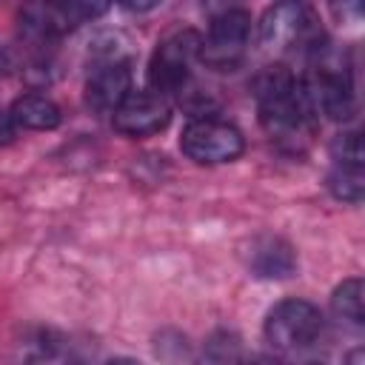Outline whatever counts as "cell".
<instances>
[{
    "label": "cell",
    "instance_id": "9c48e42d",
    "mask_svg": "<svg viewBox=\"0 0 365 365\" xmlns=\"http://www.w3.org/2000/svg\"><path fill=\"white\" fill-rule=\"evenodd\" d=\"M111 123L125 137H151L171 123V103L148 88H131L111 114Z\"/></svg>",
    "mask_w": 365,
    "mask_h": 365
},
{
    "label": "cell",
    "instance_id": "44dd1931",
    "mask_svg": "<svg viewBox=\"0 0 365 365\" xmlns=\"http://www.w3.org/2000/svg\"><path fill=\"white\" fill-rule=\"evenodd\" d=\"M308 365H322V362H308Z\"/></svg>",
    "mask_w": 365,
    "mask_h": 365
},
{
    "label": "cell",
    "instance_id": "52a82bcc",
    "mask_svg": "<svg viewBox=\"0 0 365 365\" xmlns=\"http://www.w3.org/2000/svg\"><path fill=\"white\" fill-rule=\"evenodd\" d=\"M180 148L188 160L200 165H222L242 154L245 140H242V131L228 120L214 114H200L185 123Z\"/></svg>",
    "mask_w": 365,
    "mask_h": 365
},
{
    "label": "cell",
    "instance_id": "ba28073f",
    "mask_svg": "<svg viewBox=\"0 0 365 365\" xmlns=\"http://www.w3.org/2000/svg\"><path fill=\"white\" fill-rule=\"evenodd\" d=\"M108 6L103 3H48V6H26L20 11V26L29 37L48 40L57 34H66L77 29L80 23H88L100 17Z\"/></svg>",
    "mask_w": 365,
    "mask_h": 365
},
{
    "label": "cell",
    "instance_id": "30bf717a",
    "mask_svg": "<svg viewBox=\"0 0 365 365\" xmlns=\"http://www.w3.org/2000/svg\"><path fill=\"white\" fill-rule=\"evenodd\" d=\"M128 94H131L128 60H106L86 80V106L97 114H114Z\"/></svg>",
    "mask_w": 365,
    "mask_h": 365
},
{
    "label": "cell",
    "instance_id": "ffe728a7",
    "mask_svg": "<svg viewBox=\"0 0 365 365\" xmlns=\"http://www.w3.org/2000/svg\"><path fill=\"white\" fill-rule=\"evenodd\" d=\"M71 365H123V362H71Z\"/></svg>",
    "mask_w": 365,
    "mask_h": 365
},
{
    "label": "cell",
    "instance_id": "277c9868",
    "mask_svg": "<svg viewBox=\"0 0 365 365\" xmlns=\"http://www.w3.org/2000/svg\"><path fill=\"white\" fill-rule=\"evenodd\" d=\"M194 63H200V34L194 29H180L163 37L148 60V91L165 97H182L191 86Z\"/></svg>",
    "mask_w": 365,
    "mask_h": 365
},
{
    "label": "cell",
    "instance_id": "ac0fdd59",
    "mask_svg": "<svg viewBox=\"0 0 365 365\" xmlns=\"http://www.w3.org/2000/svg\"><path fill=\"white\" fill-rule=\"evenodd\" d=\"M345 365H365V351H362V348H354V351L345 356Z\"/></svg>",
    "mask_w": 365,
    "mask_h": 365
},
{
    "label": "cell",
    "instance_id": "d6986e66",
    "mask_svg": "<svg viewBox=\"0 0 365 365\" xmlns=\"http://www.w3.org/2000/svg\"><path fill=\"white\" fill-rule=\"evenodd\" d=\"M242 365H277L271 356H245Z\"/></svg>",
    "mask_w": 365,
    "mask_h": 365
},
{
    "label": "cell",
    "instance_id": "5b68a950",
    "mask_svg": "<svg viewBox=\"0 0 365 365\" xmlns=\"http://www.w3.org/2000/svg\"><path fill=\"white\" fill-rule=\"evenodd\" d=\"M325 334V317L308 299L288 297L277 302L265 317V339L282 356L311 351Z\"/></svg>",
    "mask_w": 365,
    "mask_h": 365
},
{
    "label": "cell",
    "instance_id": "8fae6325",
    "mask_svg": "<svg viewBox=\"0 0 365 365\" xmlns=\"http://www.w3.org/2000/svg\"><path fill=\"white\" fill-rule=\"evenodd\" d=\"M9 114L17 128H29V131H51L63 120L60 106L46 94H20L11 103Z\"/></svg>",
    "mask_w": 365,
    "mask_h": 365
},
{
    "label": "cell",
    "instance_id": "6da1fadb",
    "mask_svg": "<svg viewBox=\"0 0 365 365\" xmlns=\"http://www.w3.org/2000/svg\"><path fill=\"white\" fill-rule=\"evenodd\" d=\"M257 114L265 134L282 148L299 151L317 128V114L305 100L299 77L285 66H271L257 80Z\"/></svg>",
    "mask_w": 365,
    "mask_h": 365
},
{
    "label": "cell",
    "instance_id": "7c38bea8",
    "mask_svg": "<svg viewBox=\"0 0 365 365\" xmlns=\"http://www.w3.org/2000/svg\"><path fill=\"white\" fill-rule=\"evenodd\" d=\"M17 365H66L63 339L54 331H34L17 345Z\"/></svg>",
    "mask_w": 365,
    "mask_h": 365
},
{
    "label": "cell",
    "instance_id": "7a4b0ae2",
    "mask_svg": "<svg viewBox=\"0 0 365 365\" xmlns=\"http://www.w3.org/2000/svg\"><path fill=\"white\" fill-rule=\"evenodd\" d=\"M305 74L299 77V86L305 91L308 106L314 114L328 120H351L356 114V91H354V71L351 63L328 48V43L305 60Z\"/></svg>",
    "mask_w": 365,
    "mask_h": 365
},
{
    "label": "cell",
    "instance_id": "8992f818",
    "mask_svg": "<svg viewBox=\"0 0 365 365\" xmlns=\"http://www.w3.org/2000/svg\"><path fill=\"white\" fill-rule=\"evenodd\" d=\"M251 14L245 9H222L200 34V63L214 71H234L251 46Z\"/></svg>",
    "mask_w": 365,
    "mask_h": 365
},
{
    "label": "cell",
    "instance_id": "3957f363",
    "mask_svg": "<svg viewBox=\"0 0 365 365\" xmlns=\"http://www.w3.org/2000/svg\"><path fill=\"white\" fill-rule=\"evenodd\" d=\"M259 43L271 51L282 54H299L314 57L328 40L319 26V17L305 3H274L265 9V14L257 23Z\"/></svg>",
    "mask_w": 365,
    "mask_h": 365
},
{
    "label": "cell",
    "instance_id": "e0dca14e",
    "mask_svg": "<svg viewBox=\"0 0 365 365\" xmlns=\"http://www.w3.org/2000/svg\"><path fill=\"white\" fill-rule=\"evenodd\" d=\"M14 134H17V125H14V120H11L9 108H6V111H0V145L11 143V140H14Z\"/></svg>",
    "mask_w": 365,
    "mask_h": 365
},
{
    "label": "cell",
    "instance_id": "9a60e30c",
    "mask_svg": "<svg viewBox=\"0 0 365 365\" xmlns=\"http://www.w3.org/2000/svg\"><path fill=\"white\" fill-rule=\"evenodd\" d=\"M254 271L259 277H288L294 271V254L279 240H268L254 251Z\"/></svg>",
    "mask_w": 365,
    "mask_h": 365
},
{
    "label": "cell",
    "instance_id": "5bb4252c",
    "mask_svg": "<svg viewBox=\"0 0 365 365\" xmlns=\"http://www.w3.org/2000/svg\"><path fill=\"white\" fill-rule=\"evenodd\" d=\"M242 342L234 331H214L205 345L200 348V356L194 365H242Z\"/></svg>",
    "mask_w": 365,
    "mask_h": 365
},
{
    "label": "cell",
    "instance_id": "4fadbf2b",
    "mask_svg": "<svg viewBox=\"0 0 365 365\" xmlns=\"http://www.w3.org/2000/svg\"><path fill=\"white\" fill-rule=\"evenodd\" d=\"M365 160H331L328 191L342 202H359L365 188Z\"/></svg>",
    "mask_w": 365,
    "mask_h": 365
},
{
    "label": "cell",
    "instance_id": "2e32d148",
    "mask_svg": "<svg viewBox=\"0 0 365 365\" xmlns=\"http://www.w3.org/2000/svg\"><path fill=\"white\" fill-rule=\"evenodd\" d=\"M331 308L336 317L348 319L351 325H362L365 322V311H362V279L359 277H351L345 279L342 285L334 288V297H331Z\"/></svg>",
    "mask_w": 365,
    "mask_h": 365
}]
</instances>
